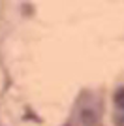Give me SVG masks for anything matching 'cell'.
<instances>
[{
  "label": "cell",
  "mask_w": 124,
  "mask_h": 126,
  "mask_svg": "<svg viewBox=\"0 0 124 126\" xmlns=\"http://www.w3.org/2000/svg\"><path fill=\"white\" fill-rule=\"evenodd\" d=\"M115 104L124 109V89H119L117 92H115Z\"/></svg>",
  "instance_id": "obj_1"
},
{
  "label": "cell",
  "mask_w": 124,
  "mask_h": 126,
  "mask_svg": "<svg viewBox=\"0 0 124 126\" xmlns=\"http://www.w3.org/2000/svg\"><path fill=\"white\" fill-rule=\"evenodd\" d=\"M94 119H96V117H94L92 111H85V113H83V121H85V124H90V122H94Z\"/></svg>",
  "instance_id": "obj_2"
}]
</instances>
